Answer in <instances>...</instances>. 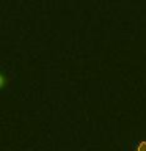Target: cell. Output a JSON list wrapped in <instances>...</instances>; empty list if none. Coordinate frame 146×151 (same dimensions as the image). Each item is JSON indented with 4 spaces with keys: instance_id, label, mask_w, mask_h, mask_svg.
<instances>
[{
    "instance_id": "1",
    "label": "cell",
    "mask_w": 146,
    "mask_h": 151,
    "mask_svg": "<svg viewBox=\"0 0 146 151\" xmlns=\"http://www.w3.org/2000/svg\"><path fill=\"white\" fill-rule=\"evenodd\" d=\"M132 151H146V140H135L132 143Z\"/></svg>"
}]
</instances>
